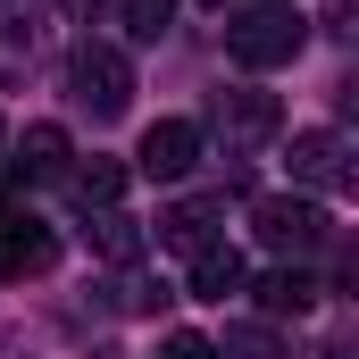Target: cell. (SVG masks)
Segmentation results:
<instances>
[{
  "label": "cell",
  "instance_id": "6da1fadb",
  "mask_svg": "<svg viewBox=\"0 0 359 359\" xmlns=\"http://www.w3.org/2000/svg\"><path fill=\"white\" fill-rule=\"evenodd\" d=\"M301 42H309V25H301L292 0H259V8L226 17V59L234 67H284V59H301Z\"/></svg>",
  "mask_w": 359,
  "mask_h": 359
},
{
  "label": "cell",
  "instance_id": "7a4b0ae2",
  "mask_svg": "<svg viewBox=\"0 0 359 359\" xmlns=\"http://www.w3.org/2000/svg\"><path fill=\"white\" fill-rule=\"evenodd\" d=\"M67 84H76V100H84L92 117H126V109H134V67H126L117 42H76Z\"/></svg>",
  "mask_w": 359,
  "mask_h": 359
},
{
  "label": "cell",
  "instance_id": "3957f363",
  "mask_svg": "<svg viewBox=\"0 0 359 359\" xmlns=\"http://www.w3.org/2000/svg\"><path fill=\"white\" fill-rule=\"evenodd\" d=\"M251 234L268 243L276 259H309L326 243V209L318 201H292V192H268V201H251Z\"/></svg>",
  "mask_w": 359,
  "mask_h": 359
},
{
  "label": "cell",
  "instance_id": "277c9868",
  "mask_svg": "<svg viewBox=\"0 0 359 359\" xmlns=\"http://www.w3.org/2000/svg\"><path fill=\"white\" fill-rule=\"evenodd\" d=\"M209 126H217L234 151H251V142H268L276 126H284V100H276V92L234 84V92H217V100H209Z\"/></svg>",
  "mask_w": 359,
  "mask_h": 359
},
{
  "label": "cell",
  "instance_id": "5b68a950",
  "mask_svg": "<svg viewBox=\"0 0 359 359\" xmlns=\"http://www.w3.org/2000/svg\"><path fill=\"white\" fill-rule=\"evenodd\" d=\"M192 159H201V126H192V117H159V126L142 134V151H134V168H142L151 184L192 176Z\"/></svg>",
  "mask_w": 359,
  "mask_h": 359
},
{
  "label": "cell",
  "instance_id": "8992f818",
  "mask_svg": "<svg viewBox=\"0 0 359 359\" xmlns=\"http://www.w3.org/2000/svg\"><path fill=\"white\" fill-rule=\"evenodd\" d=\"M292 176L309 184V192H343V184H351V142H343L334 126L292 134Z\"/></svg>",
  "mask_w": 359,
  "mask_h": 359
},
{
  "label": "cell",
  "instance_id": "52a82bcc",
  "mask_svg": "<svg viewBox=\"0 0 359 359\" xmlns=\"http://www.w3.org/2000/svg\"><path fill=\"white\" fill-rule=\"evenodd\" d=\"M8 176H25V184L67 176V126H25V134H17V159H8Z\"/></svg>",
  "mask_w": 359,
  "mask_h": 359
},
{
  "label": "cell",
  "instance_id": "ba28073f",
  "mask_svg": "<svg viewBox=\"0 0 359 359\" xmlns=\"http://www.w3.org/2000/svg\"><path fill=\"white\" fill-rule=\"evenodd\" d=\"M243 251L234 243H201L192 251V301H226V292H243Z\"/></svg>",
  "mask_w": 359,
  "mask_h": 359
},
{
  "label": "cell",
  "instance_id": "9c48e42d",
  "mask_svg": "<svg viewBox=\"0 0 359 359\" xmlns=\"http://www.w3.org/2000/svg\"><path fill=\"white\" fill-rule=\"evenodd\" d=\"M251 292H259L268 318H309V309H318V276H309V268H268Z\"/></svg>",
  "mask_w": 359,
  "mask_h": 359
},
{
  "label": "cell",
  "instance_id": "30bf717a",
  "mask_svg": "<svg viewBox=\"0 0 359 359\" xmlns=\"http://www.w3.org/2000/svg\"><path fill=\"white\" fill-rule=\"evenodd\" d=\"M92 251L117 259V268H134V259H142V226H134L126 209H92Z\"/></svg>",
  "mask_w": 359,
  "mask_h": 359
},
{
  "label": "cell",
  "instance_id": "8fae6325",
  "mask_svg": "<svg viewBox=\"0 0 359 359\" xmlns=\"http://www.w3.org/2000/svg\"><path fill=\"white\" fill-rule=\"evenodd\" d=\"M217 359H292V343L276 334L268 318H234V326H226V343H217Z\"/></svg>",
  "mask_w": 359,
  "mask_h": 359
},
{
  "label": "cell",
  "instance_id": "7c38bea8",
  "mask_svg": "<svg viewBox=\"0 0 359 359\" xmlns=\"http://www.w3.org/2000/svg\"><path fill=\"white\" fill-rule=\"evenodd\" d=\"M209 226H217V201H184V209L159 217V243H168V251H201V243H217Z\"/></svg>",
  "mask_w": 359,
  "mask_h": 359
},
{
  "label": "cell",
  "instance_id": "4fadbf2b",
  "mask_svg": "<svg viewBox=\"0 0 359 359\" xmlns=\"http://www.w3.org/2000/svg\"><path fill=\"white\" fill-rule=\"evenodd\" d=\"M25 67H34V25L17 0H0V84H17Z\"/></svg>",
  "mask_w": 359,
  "mask_h": 359
},
{
  "label": "cell",
  "instance_id": "5bb4252c",
  "mask_svg": "<svg viewBox=\"0 0 359 359\" xmlns=\"http://www.w3.org/2000/svg\"><path fill=\"white\" fill-rule=\"evenodd\" d=\"M67 192H76L84 209H117V192H126V168H117V159H84V168H67Z\"/></svg>",
  "mask_w": 359,
  "mask_h": 359
},
{
  "label": "cell",
  "instance_id": "9a60e30c",
  "mask_svg": "<svg viewBox=\"0 0 359 359\" xmlns=\"http://www.w3.org/2000/svg\"><path fill=\"white\" fill-rule=\"evenodd\" d=\"M168 17H176V0H126V34H134V42H159Z\"/></svg>",
  "mask_w": 359,
  "mask_h": 359
},
{
  "label": "cell",
  "instance_id": "2e32d148",
  "mask_svg": "<svg viewBox=\"0 0 359 359\" xmlns=\"http://www.w3.org/2000/svg\"><path fill=\"white\" fill-rule=\"evenodd\" d=\"M159 301H168V284H151V276H126V284H117V309H134V318L159 309Z\"/></svg>",
  "mask_w": 359,
  "mask_h": 359
},
{
  "label": "cell",
  "instance_id": "e0dca14e",
  "mask_svg": "<svg viewBox=\"0 0 359 359\" xmlns=\"http://www.w3.org/2000/svg\"><path fill=\"white\" fill-rule=\"evenodd\" d=\"M159 359H217V343H209V334H192V326H176V334L159 343Z\"/></svg>",
  "mask_w": 359,
  "mask_h": 359
}]
</instances>
